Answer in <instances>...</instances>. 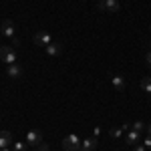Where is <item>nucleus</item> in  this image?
Returning a JSON list of instances; mask_svg holds the SVG:
<instances>
[{
	"label": "nucleus",
	"instance_id": "obj_24",
	"mask_svg": "<svg viewBox=\"0 0 151 151\" xmlns=\"http://www.w3.org/2000/svg\"><path fill=\"white\" fill-rule=\"evenodd\" d=\"M0 119H2V115H0Z\"/></svg>",
	"mask_w": 151,
	"mask_h": 151
},
{
	"label": "nucleus",
	"instance_id": "obj_3",
	"mask_svg": "<svg viewBox=\"0 0 151 151\" xmlns=\"http://www.w3.org/2000/svg\"><path fill=\"white\" fill-rule=\"evenodd\" d=\"M32 40H35V45H38V47H45L47 48L50 42H52V36L48 35L47 30H38L35 36H32Z\"/></svg>",
	"mask_w": 151,
	"mask_h": 151
},
{
	"label": "nucleus",
	"instance_id": "obj_16",
	"mask_svg": "<svg viewBox=\"0 0 151 151\" xmlns=\"http://www.w3.org/2000/svg\"><path fill=\"white\" fill-rule=\"evenodd\" d=\"M147 127L143 121H135V123H131V129H135V131H143V129Z\"/></svg>",
	"mask_w": 151,
	"mask_h": 151
},
{
	"label": "nucleus",
	"instance_id": "obj_19",
	"mask_svg": "<svg viewBox=\"0 0 151 151\" xmlns=\"http://www.w3.org/2000/svg\"><path fill=\"white\" fill-rule=\"evenodd\" d=\"M145 60H147V65L151 67V50H147V55H145Z\"/></svg>",
	"mask_w": 151,
	"mask_h": 151
},
{
	"label": "nucleus",
	"instance_id": "obj_18",
	"mask_svg": "<svg viewBox=\"0 0 151 151\" xmlns=\"http://www.w3.org/2000/svg\"><path fill=\"white\" fill-rule=\"evenodd\" d=\"M147 147L145 145H141V143H137V145H133V151H145Z\"/></svg>",
	"mask_w": 151,
	"mask_h": 151
},
{
	"label": "nucleus",
	"instance_id": "obj_14",
	"mask_svg": "<svg viewBox=\"0 0 151 151\" xmlns=\"http://www.w3.org/2000/svg\"><path fill=\"white\" fill-rule=\"evenodd\" d=\"M141 89L147 91V93H151V77H143V79H141Z\"/></svg>",
	"mask_w": 151,
	"mask_h": 151
},
{
	"label": "nucleus",
	"instance_id": "obj_23",
	"mask_svg": "<svg viewBox=\"0 0 151 151\" xmlns=\"http://www.w3.org/2000/svg\"><path fill=\"white\" fill-rule=\"evenodd\" d=\"M36 151H42V149H40V147H36Z\"/></svg>",
	"mask_w": 151,
	"mask_h": 151
},
{
	"label": "nucleus",
	"instance_id": "obj_1",
	"mask_svg": "<svg viewBox=\"0 0 151 151\" xmlns=\"http://www.w3.org/2000/svg\"><path fill=\"white\" fill-rule=\"evenodd\" d=\"M0 60L6 63L8 67H10V65H16L18 55H16V50H14L12 45H4V47H0Z\"/></svg>",
	"mask_w": 151,
	"mask_h": 151
},
{
	"label": "nucleus",
	"instance_id": "obj_2",
	"mask_svg": "<svg viewBox=\"0 0 151 151\" xmlns=\"http://www.w3.org/2000/svg\"><path fill=\"white\" fill-rule=\"evenodd\" d=\"M81 143L83 141L75 135V133H70V135H67L65 139H63V149L65 151H79L81 149Z\"/></svg>",
	"mask_w": 151,
	"mask_h": 151
},
{
	"label": "nucleus",
	"instance_id": "obj_13",
	"mask_svg": "<svg viewBox=\"0 0 151 151\" xmlns=\"http://www.w3.org/2000/svg\"><path fill=\"white\" fill-rule=\"evenodd\" d=\"M123 133H125V129H123V125H121V127H113L111 131H109V135H111L113 139H119V137H123Z\"/></svg>",
	"mask_w": 151,
	"mask_h": 151
},
{
	"label": "nucleus",
	"instance_id": "obj_10",
	"mask_svg": "<svg viewBox=\"0 0 151 151\" xmlns=\"http://www.w3.org/2000/svg\"><path fill=\"white\" fill-rule=\"evenodd\" d=\"M22 67H20V65H10V67H8V70H6V75H8V77H10V79H20V77H22Z\"/></svg>",
	"mask_w": 151,
	"mask_h": 151
},
{
	"label": "nucleus",
	"instance_id": "obj_8",
	"mask_svg": "<svg viewBox=\"0 0 151 151\" xmlns=\"http://www.w3.org/2000/svg\"><path fill=\"white\" fill-rule=\"evenodd\" d=\"M97 149V137H87L81 143V149L79 151H95Z\"/></svg>",
	"mask_w": 151,
	"mask_h": 151
},
{
	"label": "nucleus",
	"instance_id": "obj_9",
	"mask_svg": "<svg viewBox=\"0 0 151 151\" xmlns=\"http://www.w3.org/2000/svg\"><path fill=\"white\" fill-rule=\"evenodd\" d=\"M111 83H113V87H115L119 93L125 91V77H123V75H113V77H111Z\"/></svg>",
	"mask_w": 151,
	"mask_h": 151
},
{
	"label": "nucleus",
	"instance_id": "obj_7",
	"mask_svg": "<svg viewBox=\"0 0 151 151\" xmlns=\"http://www.w3.org/2000/svg\"><path fill=\"white\" fill-rule=\"evenodd\" d=\"M125 143H129V145H137V143H141V131L129 129L127 137H125Z\"/></svg>",
	"mask_w": 151,
	"mask_h": 151
},
{
	"label": "nucleus",
	"instance_id": "obj_12",
	"mask_svg": "<svg viewBox=\"0 0 151 151\" xmlns=\"http://www.w3.org/2000/svg\"><path fill=\"white\" fill-rule=\"evenodd\" d=\"M60 50H63V47L58 42H50L47 47V55L48 57H57V55H60Z\"/></svg>",
	"mask_w": 151,
	"mask_h": 151
},
{
	"label": "nucleus",
	"instance_id": "obj_22",
	"mask_svg": "<svg viewBox=\"0 0 151 151\" xmlns=\"http://www.w3.org/2000/svg\"><path fill=\"white\" fill-rule=\"evenodd\" d=\"M0 151H12V149H8V147H4V149H0Z\"/></svg>",
	"mask_w": 151,
	"mask_h": 151
},
{
	"label": "nucleus",
	"instance_id": "obj_6",
	"mask_svg": "<svg viewBox=\"0 0 151 151\" xmlns=\"http://www.w3.org/2000/svg\"><path fill=\"white\" fill-rule=\"evenodd\" d=\"M26 143H28V145H32V147H38V145L42 143V133H40V131H36V129L28 131V133H26Z\"/></svg>",
	"mask_w": 151,
	"mask_h": 151
},
{
	"label": "nucleus",
	"instance_id": "obj_25",
	"mask_svg": "<svg viewBox=\"0 0 151 151\" xmlns=\"http://www.w3.org/2000/svg\"><path fill=\"white\" fill-rule=\"evenodd\" d=\"M149 69H151V67H149Z\"/></svg>",
	"mask_w": 151,
	"mask_h": 151
},
{
	"label": "nucleus",
	"instance_id": "obj_17",
	"mask_svg": "<svg viewBox=\"0 0 151 151\" xmlns=\"http://www.w3.org/2000/svg\"><path fill=\"white\" fill-rule=\"evenodd\" d=\"M143 145H145L147 149H151V135H147V137L143 139Z\"/></svg>",
	"mask_w": 151,
	"mask_h": 151
},
{
	"label": "nucleus",
	"instance_id": "obj_21",
	"mask_svg": "<svg viewBox=\"0 0 151 151\" xmlns=\"http://www.w3.org/2000/svg\"><path fill=\"white\" fill-rule=\"evenodd\" d=\"M147 135H151V125H147Z\"/></svg>",
	"mask_w": 151,
	"mask_h": 151
},
{
	"label": "nucleus",
	"instance_id": "obj_5",
	"mask_svg": "<svg viewBox=\"0 0 151 151\" xmlns=\"http://www.w3.org/2000/svg\"><path fill=\"white\" fill-rule=\"evenodd\" d=\"M0 35L2 36H6V38H16V32H14V22L12 20H2V24H0Z\"/></svg>",
	"mask_w": 151,
	"mask_h": 151
},
{
	"label": "nucleus",
	"instance_id": "obj_20",
	"mask_svg": "<svg viewBox=\"0 0 151 151\" xmlns=\"http://www.w3.org/2000/svg\"><path fill=\"white\" fill-rule=\"evenodd\" d=\"M38 147H40V149H42V151H48V145H47V143H40Z\"/></svg>",
	"mask_w": 151,
	"mask_h": 151
},
{
	"label": "nucleus",
	"instance_id": "obj_4",
	"mask_svg": "<svg viewBox=\"0 0 151 151\" xmlns=\"http://www.w3.org/2000/svg\"><path fill=\"white\" fill-rule=\"evenodd\" d=\"M97 8L103 12H119V2L117 0H99Z\"/></svg>",
	"mask_w": 151,
	"mask_h": 151
},
{
	"label": "nucleus",
	"instance_id": "obj_11",
	"mask_svg": "<svg viewBox=\"0 0 151 151\" xmlns=\"http://www.w3.org/2000/svg\"><path fill=\"white\" fill-rule=\"evenodd\" d=\"M12 143V133L10 131H0V149L8 147Z\"/></svg>",
	"mask_w": 151,
	"mask_h": 151
},
{
	"label": "nucleus",
	"instance_id": "obj_15",
	"mask_svg": "<svg viewBox=\"0 0 151 151\" xmlns=\"http://www.w3.org/2000/svg\"><path fill=\"white\" fill-rule=\"evenodd\" d=\"M26 145H28V143H22V141H12V151H26Z\"/></svg>",
	"mask_w": 151,
	"mask_h": 151
}]
</instances>
